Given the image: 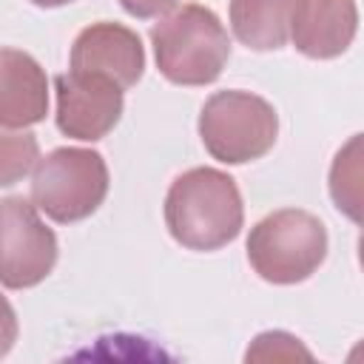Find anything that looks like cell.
Masks as SVG:
<instances>
[{
    "mask_svg": "<svg viewBox=\"0 0 364 364\" xmlns=\"http://www.w3.org/2000/svg\"><path fill=\"white\" fill-rule=\"evenodd\" d=\"M358 145L361 134H355L338 154L330 168V196L338 210H344L353 222H358Z\"/></svg>",
    "mask_w": 364,
    "mask_h": 364,
    "instance_id": "4fadbf2b",
    "label": "cell"
},
{
    "mask_svg": "<svg viewBox=\"0 0 364 364\" xmlns=\"http://www.w3.org/2000/svg\"><path fill=\"white\" fill-rule=\"evenodd\" d=\"M57 236L40 219L34 202L9 196L0 202V284L26 290L40 284L57 264Z\"/></svg>",
    "mask_w": 364,
    "mask_h": 364,
    "instance_id": "8992f818",
    "label": "cell"
},
{
    "mask_svg": "<svg viewBox=\"0 0 364 364\" xmlns=\"http://www.w3.org/2000/svg\"><path fill=\"white\" fill-rule=\"evenodd\" d=\"M48 114L46 68L20 48L0 46V125L28 128Z\"/></svg>",
    "mask_w": 364,
    "mask_h": 364,
    "instance_id": "9c48e42d",
    "label": "cell"
},
{
    "mask_svg": "<svg viewBox=\"0 0 364 364\" xmlns=\"http://www.w3.org/2000/svg\"><path fill=\"white\" fill-rule=\"evenodd\" d=\"M179 0H119V6L136 17V20H151V17H162L168 11L176 9Z\"/></svg>",
    "mask_w": 364,
    "mask_h": 364,
    "instance_id": "9a60e30c",
    "label": "cell"
},
{
    "mask_svg": "<svg viewBox=\"0 0 364 364\" xmlns=\"http://www.w3.org/2000/svg\"><path fill=\"white\" fill-rule=\"evenodd\" d=\"M151 46L159 74L173 85H208L219 80L230 57V37L222 20L199 3L168 11L154 23Z\"/></svg>",
    "mask_w": 364,
    "mask_h": 364,
    "instance_id": "7a4b0ae2",
    "label": "cell"
},
{
    "mask_svg": "<svg viewBox=\"0 0 364 364\" xmlns=\"http://www.w3.org/2000/svg\"><path fill=\"white\" fill-rule=\"evenodd\" d=\"M40 159V142L26 128L0 125V188L20 182Z\"/></svg>",
    "mask_w": 364,
    "mask_h": 364,
    "instance_id": "7c38bea8",
    "label": "cell"
},
{
    "mask_svg": "<svg viewBox=\"0 0 364 364\" xmlns=\"http://www.w3.org/2000/svg\"><path fill=\"white\" fill-rule=\"evenodd\" d=\"M57 94V128L80 142H97L114 131L122 117L125 100L122 88L100 74H57L54 77Z\"/></svg>",
    "mask_w": 364,
    "mask_h": 364,
    "instance_id": "52a82bcc",
    "label": "cell"
},
{
    "mask_svg": "<svg viewBox=\"0 0 364 364\" xmlns=\"http://www.w3.org/2000/svg\"><path fill=\"white\" fill-rule=\"evenodd\" d=\"M71 71L100 74L122 91L134 88L145 71V48L134 28L122 23H91L71 46Z\"/></svg>",
    "mask_w": 364,
    "mask_h": 364,
    "instance_id": "ba28073f",
    "label": "cell"
},
{
    "mask_svg": "<svg viewBox=\"0 0 364 364\" xmlns=\"http://www.w3.org/2000/svg\"><path fill=\"white\" fill-rule=\"evenodd\" d=\"M199 136L213 159L245 165L262 159L276 145L279 114L259 94L239 88L216 91L199 111Z\"/></svg>",
    "mask_w": 364,
    "mask_h": 364,
    "instance_id": "277c9868",
    "label": "cell"
},
{
    "mask_svg": "<svg viewBox=\"0 0 364 364\" xmlns=\"http://www.w3.org/2000/svg\"><path fill=\"white\" fill-rule=\"evenodd\" d=\"M304 0H230L233 37L253 51H276L290 40V26Z\"/></svg>",
    "mask_w": 364,
    "mask_h": 364,
    "instance_id": "8fae6325",
    "label": "cell"
},
{
    "mask_svg": "<svg viewBox=\"0 0 364 364\" xmlns=\"http://www.w3.org/2000/svg\"><path fill=\"white\" fill-rule=\"evenodd\" d=\"M108 196V165L94 148H54L34 162L31 202L60 225L88 219Z\"/></svg>",
    "mask_w": 364,
    "mask_h": 364,
    "instance_id": "5b68a950",
    "label": "cell"
},
{
    "mask_svg": "<svg viewBox=\"0 0 364 364\" xmlns=\"http://www.w3.org/2000/svg\"><path fill=\"white\" fill-rule=\"evenodd\" d=\"M355 31V0H304L290 26V40L310 60H333L350 48Z\"/></svg>",
    "mask_w": 364,
    "mask_h": 364,
    "instance_id": "30bf717a",
    "label": "cell"
},
{
    "mask_svg": "<svg viewBox=\"0 0 364 364\" xmlns=\"http://www.w3.org/2000/svg\"><path fill=\"white\" fill-rule=\"evenodd\" d=\"M245 222L239 185L219 168H191L179 173L165 196V225L173 242L188 250H219L230 245Z\"/></svg>",
    "mask_w": 364,
    "mask_h": 364,
    "instance_id": "6da1fadb",
    "label": "cell"
},
{
    "mask_svg": "<svg viewBox=\"0 0 364 364\" xmlns=\"http://www.w3.org/2000/svg\"><path fill=\"white\" fill-rule=\"evenodd\" d=\"M250 358H310V353L299 344L296 336L282 333V330H270L256 336L253 347L247 350V361Z\"/></svg>",
    "mask_w": 364,
    "mask_h": 364,
    "instance_id": "5bb4252c",
    "label": "cell"
},
{
    "mask_svg": "<svg viewBox=\"0 0 364 364\" xmlns=\"http://www.w3.org/2000/svg\"><path fill=\"white\" fill-rule=\"evenodd\" d=\"M14 341H17V313H14L11 301L0 293V358L9 355Z\"/></svg>",
    "mask_w": 364,
    "mask_h": 364,
    "instance_id": "2e32d148",
    "label": "cell"
},
{
    "mask_svg": "<svg viewBox=\"0 0 364 364\" xmlns=\"http://www.w3.org/2000/svg\"><path fill=\"white\" fill-rule=\"evenodd\" d=\"M28 3H34L40 9H60V6H68L71 0H28Z\"/></svg>",
    "mask_w": 364,
    "mask_h": 364,
    "instance_id": "e0dca14e",
    "label": "cell"
},
{
    "mask_svg": "<svg viewBox=\"0 0 364 364\" xmlns=\"http://www.w3.org/2000/svg\"><path fill=\"white\" fill-rule=\"evenodd\" d=\"M327 228L301 208H282L250 228L247 262L270 284H299L327 259Z\"/></svg>",
    "mask_w": 364,
    "mask_h": 364,
    "instance_id": "3957f363",
    "label": "cell"
}]
</instances>
